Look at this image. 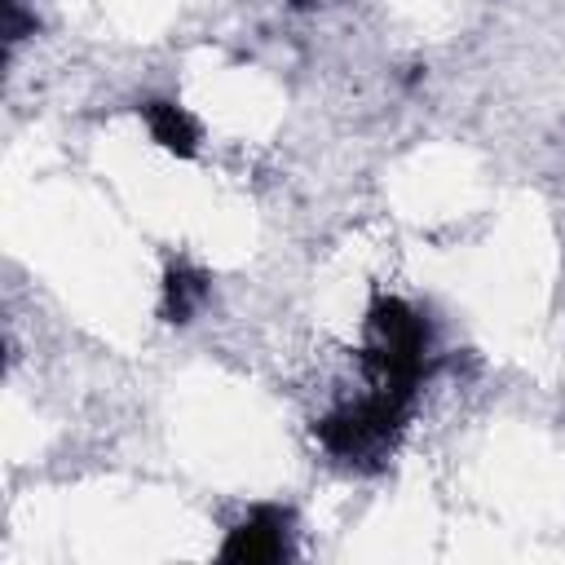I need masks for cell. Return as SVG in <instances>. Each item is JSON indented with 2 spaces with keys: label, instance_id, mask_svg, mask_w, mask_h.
<instances>
[{
  "label": "cell",
  "instance_id": "obj_3",
  "mask_svg": "<svg viewBox=\"0 0 565 565\" xmlns=\"http://www.w3.org/2000/svg\"><path fill=\"white\" fill-rule=\"evenodd\" d=\"M291 547V512L278 503H260L247 512V521H238L225 543H221V561H238V565H269V561H287Z\"/></svg>",
  "mask_w": 565,
  "mask_h": 565
},
{
  "label": "cell",
  "instance_id": "obj_6",
  "mask_svg": "<svg viewBox=\"0 0 565 565\" xmlns=\"http://www.w3.org/2000/svg\"><path fill=\"white\" fill-rule=\"evenodd\" d=\"M296 4H305V0H296Z\"/></svg>",
  "mask_w": 565,
  "mask_h": 565
},
{
  "label": "cell",
  "instance_id": "obj_1",
  "mask_svg": "<svg viewBox=\"0 0 565 565\" xmlns=\"http://www.w3.org/2000/svg\"><path fill=\"white\" fill-rule=\"evenodd\" d=\"M366 331H371V340H366L362 362H366L371 380L380 388L415 397V388L428 375V344H433L424 313H415L397 296H375L371 313H366Z\"/></svg>",
  "mask_w": 565,
  "mask_h": 565
},
{
  "label": "cell",
  "instance_id": "obj_2",
  "mask_svg": "<svg viewBox=\"0 0 565 565\" xmlns=\"http://www.w3.org/2000/svg\"><path fill=\"white\" fill-rule=\"evenodd\" d=\"M411 402L415 397H402V393L375 384V393H366L362 402L322 415L313 424V437L340 463H358V468L380 463V459H388V450H393V441L411 415Z\"/></svg>",
  "mask_w": 565,
  "mask_h": 565
},
{
  "label": "cell",
  "instance_id": "obj_5",
  "mask_svg": "<svg viewBox=\"0 0 565 565\" xmlns=\"http://www.w3.org/2000/svg\"><path fill=\"white\" fill-rule=\"evenodd\" d=\"M207 300V274L190 265H172L163 278V318L168 322H190V313Z\"/></svg>",
  "mask_w": 565,
  "mask_h": 565
},
{
  "label": "cell",
  "instance_id": "obj_4",
  "mask_svg": "<svg viewBox=\"0 0 565 565\" xmlns=\"http://www.w3.org/2000/svg\"><path fill=\"white\" fill-rule=\"evenodd\" d=\"M137 110H141L150 137H154L163 150H172V154H181V159H190V154L199 150V124H194L177 102H159V97H154V102H141Z\"/></svg>",
  "mask_w": 565,
  "mask_h": 565
}]
</instances>
